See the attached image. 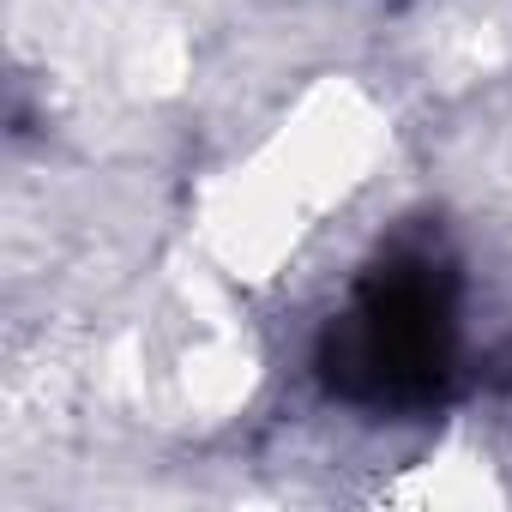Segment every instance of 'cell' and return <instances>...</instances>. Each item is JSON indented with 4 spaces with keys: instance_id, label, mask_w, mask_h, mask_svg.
<instances>
[{
    "instance_id": "1",
    "label": "cell",
    "mask_w": 512,
    "mask_h": 512,
    "mask_svg": "<svg viewBox=\"0 0 512 512\" xmlns=\"http://www.w3.org/2000/svg\"><path fill=\"white\" fill-rule=\"evenodd\" d=\"M314 368L332 398L380 416L428 410L458 374V266L440 235L410 229L356 278L326 320Z\"/></svg>"
}]
</instances>
